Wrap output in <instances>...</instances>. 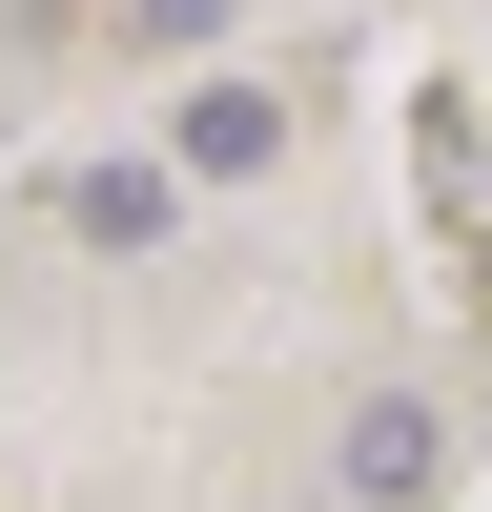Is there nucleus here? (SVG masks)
<instances>
[{
	"mask_svg": "<svg viewBox=\"0 0 492 512\" xmlns=\"http://www.w3.org/2000/svg\"><path fill=\"white\" fill-rule=\"evenodd\" d=\"M62 226L123 267V246H164V226H185V185H164V164H82V185H62Z\"/></svg>",
	"mask_w": 492,
	"mask_h": 512,
	"instance_id": "obj_3",
	"label": "nucleus"
},
{
	"mask_svg": "<svg viewBox=\"0 0 492 512\" xmlns=\"http://www.w3.org/2000/svg\"><path fill=\"white\" fill-rule=\"evenodd\" d=\"M267 144H287V103H267V82H185V185H246Z\"/></svg>",
	"mask_w": 492,
	"mask_h": 512,
	"instance_id": "obj_2",
	"label": "nucleus"
},
{
	"mask_svg": "<svg viewBox=\"0 0 492 512\" xmlns=\"http://www.w3.org/2000/svg\"><path fill=\"white\" fill-rule=\"evenodd\" d=\"M123 21H144V41H226V0H123Z\"/></svg>",
	"mask_w": 492,
	"mask_h": 512,
	"instance_id": "obj_4",
	"label": "nucleus"
},
{
	"mask_svg": "<svg viewBox=\"0 0 492 512\" xmlns=\"http://www.w3.org/2000/svg\"><path fill=\"white\" fill-rule=\"evenodd\" d=\"M349 492H369V512H431V492H451V410H431V390H369V410H349Z\"/></svg>",
	"mask_w": 492,
	"mask_h": 512,
	"instance_id": "obj_1",
	"label": "nucleus"
}]
</instances>
